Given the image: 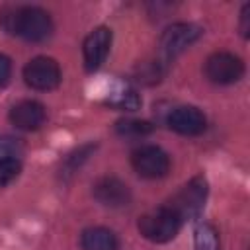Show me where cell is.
Returning <instances> with one entry per match:
<instances>
[{
  "mask_svg": "<svg viewBox=\"0 0 250 250\" xmlns=\"http://www.w3.org/2000/svg\"><path fill=\"white\" fill-rule=\"evenodd\" d=\"M2 25L8 33L23 37L27 41H43L53 31V21L49 14L35 6L16 8L2 16Z\"/></svg>",
  "mask_w": 250,
  "mask_h": 250,
  "instance_id": "cell-1",
  "label": "cell"
},
{
  "mask_svg": "<svg viewBox=\"0 0 250 250\" xmlns=\"http://www.w3.org/2000/svg\"><path fill=\"white\" fill-rule=\"evenodd\" d=\"M182 227V219L168 209L166 205L143 215L139 219V230L150 242H168L172 240Z\"/></svg>",
  "mask_w": 250,
  "mask_h": 250,
  "instance_id": "cell-2",
  "label": "cell"
},
{
  "mask_svg": "<svg viewBox=\"0 0 250 250\" xmlns=\"http://www.w3.org/2000/svg\"><path fill=\"white\" fill-rule=\"evenodd\" d=\"M207 199V180L203 176H195L193 180H189L170 201H168V209H172L182 221L186 219H193L203 211Z\"/></svg>",
  "mask_w": 250,
  "mask_h": 250,
  "instance_id": "cell-3",
  "label": "cell"
},
{
  "mask_svg": "<svg viewBox=\"0 0 250 250\" xmlns=\"http://www.w3.org/2000/svg\"><path fill=\"white\" fill-rule=\"evenodd\" d=\"M131 164L135 168V172L143 178H162L168 174L170 170V158L168 154L154 145L148 146H141L131 154Z\"/></svg>",
  "mask_w": 250,
  "mask_h": 250,
  "instance_id": "cell-4",
  "label": "cell"
},
{
  "mask_svg": "<svg viewBox=\"0 0 250 250\" xmlns=\"http://www.w3.org/2000/svg\"><path fill=\"white\" fill-rule=\"evenodd\" d=\"M205 74L215 84H234L244 74V62L230 53H213L205 61Z\"/></svg>",
  "mask_w": 250,
  "mask_h": 250,
  "instance_id": "cell-5",
  "label": "cell"
},
{
  "mask_svg": "<svg viewBox=\"0 0 250 250\" xmlns=\"http://www.w3.org/2000/svg\"><path fill=\"white\" fill-rule=\"evenodd\" d=\"M23 78L27 86L35 90H53L61 82L59 62L51 57H35L23 68Z\"/></svg>",
  "mask_w": 250,
  "mask_h": 250,
  "instance_id": "cell-6",
  "label": "cell"
},
{
  "mask_svg": "<svg viewBox=\"0 0 250 250\" xmlns=\"http://www.w3.org/2000/svg\"><path fill=\"white\" fill-rule=\"evenodd\" d=\"M201 27L195 23H174L162 33L160 49L168 59H172L186 51L189 45H193L201 37Z\"/></svg>",
  "mask_w": 250,
  "mask_h": 250,
  "instance_id": "cell-7",
  "label": "cell"
},
{
  "mask_svg": "<svg viewBox=\"0 0 250 250\" xmlns=\"http://www.w3.org/2000/svg\"><path fill=\"white\" fill-rule=\"evenodd\" d=\"M168 125H170L172 131H176L180 135L195 137V135H201L205 131L207 119H205V115L197 107H193V105H180V107L170 111Z\"/></svg>",
  "mask_w": 250,
  "mask_h": 250,
  "instance_id": "cell-8",
  "label": "cell"
},
{
  "mask_svg": "<svg viewBox=\"0 0 250 250\" xmlns=\"http://www.w3.org/2000/svg\"><path fill=\"white\" fill-rule=\"evenodd\" d=\"M111 47V29L109 27H96L84 39V62L88 70H96L105 61Z\"/></svg>",
  "mask_w": 250,
  "mask_h": 250,
  "instance_id": "cell-9",
  "label": "cell"
},
{
  "mask_svg": "<svg viewBox=\"0 0 250 250\" xmlns=\"http://www.w3.org/2000/svg\"><path fill=\"white\" fill-rule=\"evenodd\" d=\"M94 197L105 207H123L131 201V191L119 178L105 176L94 184Z\"/></svg>",
  "mask_w": 250,
  "mask_h": 250,
  "instance_id": "cell-10",
  "label": "cell"
},
{
  "mask_svg": "<svg viewBox=\"0 0 250 250\" xmlns=\"http://www.w3.org/2000/svg\"><path fill=\"white\" fill-rule=\"evenodd\" d=\"M10 121L21 131H35L45 121V107L39 102H33V100L20 102L12 107Z\"/></svg>",
  "mask_w": 250,
  "mask_h": 250,
  "instance_id": "cell-11",
  "label": "cell"
},
{
  "mask_svg": "<svg viewBox=\"0 0 250 250\" xmlns=\"http://www.w3.org/2000/svg\"><path fill=\"white\" fill-rule=\"evenodd\" d=\"M80 242L84 250H117L119 248L117 236L109 229H104V227L86 229L82 232Z\"/></svg>",
  "mask_w": 250,
  "mask_h": 250,
  "instance_id": "cell-12",
  "label": "cell"
},
{
  "mask_svg": "<svg viewBox=\"0 0 250 250\" xmlns=\"http://www.w3.org/2000/svg\"><path fill=\"white\" fill-rule=\"evenodd\" d=\"M193 242H195V250H219V238H217V232L211 225L203 223L195 229V236H193Z\"/></svg>",
  "mask_w": 250,
  "mask_h": 250,
  "instance_id": "cell-13",
  "label": "cell"
},
{
  "mask_svg": "<svg viewBox=\"0 0 250 250\" xmlns=\"http://www.w3.org/2000/svg\"><path fill=\"white\" fill-rule=\"evenodd\" d=\"M107 104L113 105V107H117V109L135 111V109H139V105H141V98L137 96V92L125 88V90H119V92L111 94V96L107 98Z\"/></svg>",
  "mask_w": 250,
  "mask_h": 250,
  "instance_id": "cell-14",
  "label": "cell"
},
{
  "mask_svg": "<svg viewBox=\"0 0 250 250\" xmlns=\"http://www.w3.org/2000/svg\"><path fill=\"white\" fill-rule=\"evenodd\" d=\"M117 133L119 135H127V137H143V135H148L152 131V125L148 121H139V119H125V121H119L115 125Z\"/></svg>",
  "mask_w": 250,
  "mask_h": 250,
  "instance_id": "cell-15",
  "label": "cell"
},
{
  "mask_svg": "<svg viewBox=\"0 0 250 250\" xmlns=\"http://www.w3.org/2000/svg\"><path fill=\"white\" fill-rule=\"evenodd\" d=\"M21 170V164L18 158H6V160H0V186H6L10 184L12 180L18 178Z\"/></svg>",
  "mask_w": 250,
  "mask_h": 250,
  "instance_id": "cell-16",
  "label": "cell"
},
{
  "mask_svg": "<svg viewBox=\"0 0 250 250\" xmlns=\"http://www.w3.org/2000/svg\"><path fill=\"white\" fill-rule=\"evenodd\" d=\"M139 80L145 84H154L160 80V64L158 62H143L139 66Z\"/></svg>",
  "mask_w": 250,
  "mask_h": 250,
  "instance_id": "cell-17",
  "label": "cell"
},
{
  "mask_svg": "<svg viewBox=\"0 0 250 250\" xmlns=\"http://www.w3.org/2000/svg\"><path fill=\"white\" fill-rule=\"evenodd\" d=\"M21 145L12 139V137H2L0 139V160H6V158H16V154L20 152Z\"/></svg>",
  "mask_w": 250,
  "mask_h": 250,
  "instance_id": "cell-18",
  "label": "cell"
},
{
  "mask_svg": "<svg viewBox=\"0 0 250 250\" xmlns=\"http://www.w3.org/2000/svg\"><path fill=\"white\" fill-rule=\"evenodd\" d=\"M12 74V62L6 55H0V86H4L10 80Z\"/></svg>",
  "mask_w": 250,
  "mask_h": 250,
  "instance_id": "cell-19",
  "label": "cell"
},
{
  "mask_svg": "<svg viewBox=\"0 0 250 250\" xmlns=\"http://www.w3.org/2000/svg\"><path fill=\"white\" fill-rule=\"evenodd\" d=\"M240 31H242L244 37H246L248 31H250V4H246V6L242 8V12H240Z\"/></svg>",
  "mask_w": 250,
  "mask_h": 250,
  "instance_id": "cell-20",
  "label": "cell"
}]
</instances>
